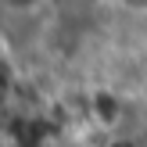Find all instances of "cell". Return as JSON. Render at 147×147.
I'll return each instance as SVG.
<instances>
[{"label": "cell", "mask_w": 147, "mask_h": 147, "mask_svg": "<svg viewBox=\"0 0 147 147\" xmlns=\"http://www.w3.org/2000/svg\"><path fill=\"white\" fill-rule=\"evenodd\" d=\"M108 147H140V144H136V140H129V136H115Z\"/></svg>", "instance_id": "cell-2"}, {"label": "cell", "mask_w": 147, "mask_h": 147, "mask_svg": "<svg viewBox=\"0 0 147 147\" xmlns=\"http://www.w3.org/2000/svg\"><path fill=\"white\" fill-rule=\"evenodd\" d=\"M90 115L100 122V126H111V122L119 119V97L108 93V90H97L90 97Z\"/></svg>", "instance_id": "cell-1"}, {"label": "cell", "mask_w": 147, "mask_h": 147, "mask_svg": "<svg viewBox=\"0 0 147 147\" xmlns=\"http://www.w3.org/2000/svg\"><path fill=\"white\" fill-rule=\"evenodd\" d=\"M7 4H11V7H36L40 0H7Z\"/></svg>", "instance_id": "cell-3"}]
</instances>
